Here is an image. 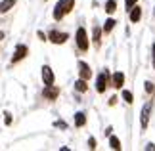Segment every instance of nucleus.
<instances>
[{
    "label": "nucleus",
    "instance_id": "obj_18",
    "mask_svg": "<svg viewBox=\"0 0 155 151\" xmlns=\"http://www.w3.org/2000/svg\"><path fill=\"white\" fill-rule=\"evenodd\" d=\"M115 23H117L115 19H107V21H105V25H104V33H111V31H113V27H115Z\"/></svg>",
    "mask_w": 155,
    "mask_h": 151
},
{
    "label": "nucleus",
    "instance_id": "obj_17",
    "mask_svg": "<svg viewBox=\"0 0 155 151\" xmlns=\"http://www.w3.org/2000/svg\"><path fill=\"white\" fill-rule=\"evenodd\" d=\"M115 10H117V2H115V0H107V4H105V11H107V14H113Z\"/></svg>",
    "mask_w": 155,
    "mask_h": 151
},
{
    "label": "nucleus",
    "instance_id": "obj_19",
    "mask_svg": "<svg viewBox=\"0 0 155 151\" xmlns=\"http://www.w3.org/2000/svg\"><path fill=\"white\" fill-rule=\"evenodd\" d=\"M123 98H124V101H127V103H132V92H128V90H124L123 92Z\"/></svg>",
    "mask_w": 155,
    "mask_h": 151
},
{
    "label": "nucleus",
    "instance_id": "obj_7",
    "mask_svg": "<svg viewBox=\"0 0 155 151\" xmlns=\"http://www.w3.org/2000/svg\"><path fill=\"white\" fill-rule=\"evenodd\" d=\"M27 52H29V50H27V46H25V44H19V46L15 48V54H14V57H12V63L21 61V59L27 56Z\"/></svg>",
    "mask_w": 155,
    "mask_h": 151
},
{
    "label": "nucleus",
    "instance_id": "obj_11",
    "mask_svg": "<svg viewBox=\"0 0 155 151\" xmlns=\"http://www.w3.org/2000/svg\"><path fill=\"white\" fill-rule=\"evenodd\" d=\"M142 17V8H138V6H134L132 10H130V21L132 23H138Z\"/></svg>",
    "mask_w": 155,
    "mask_h": 151
},
{
    "label": "nucleus",
    "instance_id": "obj_21",
    "mask_svg": "<svg viewBox=\"0 0 155 151\" xmlns=\"http://www.w3.org/2000/svg\"><path fill=\"white\" fill-rule=\"evenodd\" d=\"M146 92H150V94H151V92H155V86H153V84H151L150 80L146 82Z\"/></svg>",
    "mask_w": 155,
    "mask_h": 151
},
{
    "label": "nucleus",
    "instance_id": "obj_13",
    "mask_svg": "<svg viewBox=\"0 0 155 151\" xmlns=\"http://www.w3.org/2000/svg\"><path fill=\"white\" fill-rule=\"evenodd\" d=\"M84 124H86V115L82 113V111H79V113L75 115V126H79V128H81V126H84Z\"/></svg>",
    "mask_w": 155,
    "mask_h": 151
},
{
    "label": "nucleus",
    "instance_id": "obj_8",
    "mask_svg": "<svg viewBox=\"0 0 155 151\" xmlns=\"http://www.w3.org/2000/svg\"><path fill=\"white\" fill-rule=\"evenodd\" d=\"M79 75H81V78H84V80H88V78L92 77V71L84 61H79Z\"/></svg>",
    "mask_w": 155,
    "mask_h": 151
},
{
    "label": "nucleus",
    "instance_id": "obj_25",
    "mask_svg": "<svg viewBox=\"0 0 155 151\" xmlns=\"http://www.w3.org/2000/svg\"><path fill=\"white\" fill-rule=\"evenodd\" d=\"M2 38H4V33H2V31H0V40H2Z\"/></svg>",
    "mask_w": 155,
    "mask_h": 151
},
{
    "label": "nucleus",
    "instance_id": "obj_2",
    "mask_svg": "<svg viewBox=\"0 0 155 151\" xmlns=\"http://www.w3.org/2000/svg\"><path fill=\"white\" fill-rule=\"evenodd\" d=\"M77 46H79V50L86 52L88 50V34H86V29L84 27H79L77 29Z\"/></svg>",
    "mask_w": 155,
    "mask_h": 151
},
{
    "label": "nucleus",
    "instance_id": "obj_23",
    "mask_svg": "<svg viewBox=\"0 0 155 151\" xmlns=\"http://www.w3.org/2000/svg\"><path fill=\"white\" fill-rule=\"evenodd\" d=\"M88 147H90V149H96V140H94V138L88 140Z\"/></svg>",
    "mask_w": 155,
    "mask_h": 151
},
{
    "label": "nucleus",
    "instance_id": "obj_10",
    "mask_svg": "<svg viewBox=\"0 0 155 151\" xmlns=\"http://www.w3.org/2000/svg\"><path fill=\"white\" fill-rule=\"evenodd\" d=\"M111 82H113V86H115V88H121L123 84H124V75L121 73V71L113 73V77H111Z\"/></svg>",
    "mask_w": 155,
    "mask_h": 151
},
{
    "label": "nucleus",
    "instance_id": "obj_3",
    "mask_svg": "<svg viewBox=\"0 0 155 151\" xmlns=\"http://www.w3.org/2000/svg\"><path fill=\"white\" fill-rule=\"evenodd\" d=\"M107 84H109V73H107V71H104V73H100V75H98V80H96V90H98L100 94L105 92Z\"/></svg>",
    "mask_w": 155,
    "mask_h": 151
},
{
    "label": "nucleus",
    "instance_id": "obj_1",
    "mask_svg": "<svg viewBox=\"0 0 155 151\" xmlns=\"http://www.w3.org/2000/svg\"><path fill=\"white\" fill-rule=\"evenodd\" d=\"M73 6H75V0H59L56 4V8H54V19L56 21L63 19V15L69 14V11L73 10Z\"/></svg>",
    "mask_w": 155,
    "mask_h": 151
},
{
    "label": "nucleus",
    "instance_id": "obj_24",
    "mask_svg": "<svg viewBox=\"0 0 155 151\" xmlns=\"http://www.w3.org/2000/svg\"><path fill=\"white\" fill-rule=\"evenodd\" d=\"M151 50H153V54H151V57H153V69H155V42H153V46H151Z\"/></svg>",
    "mask_w": 155,
    "mask_h": 151
},
{
    "label": "nucleus",
    "instance_id": "obj_9",
    "mask_svg": "<svg viewBox=\"0 0 155 151\" xmlns=\"http://www.w3.org/2000/svg\"><path fill=\"white\" fill-rule=\"evenodd\" d=\"M42 80H44V84H54V73L48 65L42 67Z\"/></svg>",
    "mask_w": 155,
    "mask_h": 151
},
{
    "label": "nucleus",
    "instance_id": "obj_16",
    "mask_svg": "<svg viewBox=\"0 0 155 151\" xmlns=\"http://www.w3.org/2000/svg\"><path fill=\"white\" fill-rule=\"evenodd\" d=\"M109 146H111V149H121V142H119V138L117 136H111L109 138Z\"/></svg>",
    "mask_w": 155,
    "mask_h": 151
},
{
    "label": "nucleus",
    "instance_id": "obj_4",
    "mask_svg": "<svg viewBox=\"0 0 155 151\" xmlns=\"http://www.w3.org/2000/svg\"><path fill=\"white\" fill-rule=\"evenodd\" d=\"M150 115H151V101H147V103L142 107V119H140V123H142V130H146V128H147V123H150Z\"/></svg>",
    "mask_w": 155,
    "mask_h": 151
},
{
    "label": "nucleus",
    "instance_id": "obj_14",
    "mask_svg": "<svg viewBox=\"0 0 155 151\" xmlns=\"http://www.w3.org/2000/svg\"><path fill=\"white\" fill-rule=\"evenodd\" d=\"M75 90H77V92H86V90H88V84H86L84 78H79V80L75 82Z\"/></svg>",
    "mask_w": 155,
    "mask_h": 151
},
{
    "label": "nucleus",
    "instance_id": "obj_15",
    "mask_svg": "<svg viewBox=\"0 0 155 151\" xmlns=\"http://www.w3.org/2000/svg\"><path fill=\"white\" fill-rule=\"evenodd\" d=\"M92 40H94V44H96V46H100V42H102V29H100V27H94Z\"/></svg>",
    "mask_w": 155,
    "mask_h": 151
},
{
    "label": "nucleus",
    "instance_id": "obj_12",
    "mask_svg": "<svg viewBox=\"0 0 155 151\" xmlns=\"http://www.w3.org/2000/svg\"><path fill=\"white\" fill-rule=\"evenodd\" d=\"M15 6V0H2L0 2V14H6L8 10H12Z\"/></svg>",
    "mask_w": 155,
    "mask_h": 151
},
{
    "label": "nucleus",
    "instance_id": "obj_5",
    "mask_svg": "<svg viewBox=\"0 0 155 151\" xmlns=\"http://www.w3.org/2000/svg\"><path fill=\"white\" fill-rule=\"evenodd\" d=\"M67 38H69L67 33H59V31H50V34H48V40H52L54 44H63Z\"/></svg>",
    "mask_w": 155,
    "mask_h": 151
},
{
    "label": "nucleus",
    "instance_id": "obj_22",
    "mask_svg": "<svg viewBox=\"0 0 155 151\" xmlns=\"http://www.w3.org/2000/svg\"><path fill=\"white\" fill-rule=\"evenodd\" d=\"M4 123L6 124H12V115L10 113H4Z\"/></svg>",
    "mask_w": 155,
    "mask_h": 151
},
{
    "label": "nucleus",
    "instance_id": "obj_20",
    "mask_svg": "<svg viewBox=\"0 0 155 151\" xmlns=\"http://www.w3.org/2000/svg\"><path fill=\"white\" fill-rule=\"evenodd\" d=\"M136 2H138V0H124V6H127V10H132L136 6Z\"/></svg>",
    "mask_w": 155,
    "mask_h": 151
},
{
    "label": "nucleus",
    "instance_id": "obj_6",
    "mask_svg": "<svg viewBox=\"0 0 155 151\" xmlns=\"http://www.w3.org/2000/svg\"><path fill=\"white\" fill-rule=\"evenodd\" d=\"M42 96L46 100H56L59 96V88H56L54 84H46V88L42 90Z\"/></svg>",
    "mask_w": 155,
    "mask_h": 151
}]
</instances>
